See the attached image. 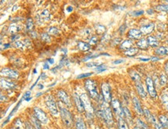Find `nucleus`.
<instances>
[{"mask_svg":"<svg viewBox=\"0 0 168 129\" xmlns=\"http://www.w3.org/2000/svg\"><path fill=\"white\" fill-rule=\"evenodd\" d=\"M98 115L102 119L104 120L105 122L108 126H111V125H113L114 121H113V115H112V110L106 103L102 104V106H101V109L98 111Z\"/></svg>","mask_w":168,"mask_h":129,"instance_id":"f257e3e1","label":"nucleus"},{"mask_svg":"<svg viewBox=\"0 0 168 129\" xmlns=\"http://www.w3.org/2000/svg\"><path fill=\"white\" fill-rule=\"evenodd\" d=\"M84 86H85L87 91L88 92L89 95H90V97H92V99L98 101V99H99V93H98L95 82L93 80L88 79L85 80Z\"/></svg>","mask_w":168,"mask_h":129,"instance_id":"f03ea898","label":"nucleus"},{"mask_svg":"<svg viewBox=\"0 0 168 129\" xmlns=\"http://www.w3.org/2000/svg\"><path fill=\"white\" fill-rule=\"evenodd\" d=\"M60 115L62 122L67 128H71L73 125V117L71 113L65 107H60Z\"/></svg>","mask_w":168,"mask_h":129,"instance_id":"7ed1b4c3","label":"nucleus"},{"mask_svg":"<svg viewBox=\"0 0 168 129\" xmlns=\"http://www.w3.org/2000/svg\"><path fill=\"white\" fill-rule=\"evenodd\" d=\"M80 97L85 112L87 113V115H89L90 116H92L93 115V113H94V109L92 107V103H91L90 100H89V97H88L86 93L81 94Z\"/></svg>","mask_w":168,"mask_h":129,"instance_id":"20e7f679","label":"nucleus"},{"mask_svg":"<svg viewBox=\"0 0 168 129\" xmlns=\"http://www.w3.org/2000/svg\"><path fill=\"white\" fill-rule=\"evenodd\" d=\"M45 102H46V105L47 106V108L49 109L50 113L52 114L53 115H58L57 105L54 97L51 95L47 96L46 99H45Z\"/></svg>","mask_w":168,"mask_h":129,"instance_id":"39448f33","label":"nucleus"},{"mask_svg":"<svg viewBox=\"0 0 168 129\" xmlns=\"http://www.w3.org/2000/svg\"><path fill=\"white\" fill-rule=\"evenodd\" d=\"M33 115L37 118V120L41 124L46 125V124L48 123V121H49L48 117L47 116L46 113L38 107H35L33 108Z\"/></svg>","mask_w":168,"mask_h":129,"instance_id":"423d86ee","label":"nucleus"},{"mask_svg":"<svg viewBox=\"0 0 168 129\" xmlns=\"http://www.w3.org/2000/svg\"><path fill=\"white\" fill-rule=\"evenodd\" d=\"M111 104H112V107L115 113L119 116V117H122L124 118L125 115H124V110L123 107H122L120 102L119 101L118 99H112L111 101Z\"/></svg>","mask_w":168,"mask_h":129,"instance_id":"0eeeda50","label":"nucleus"},{"mask_svg":"<svg viewBox=\"0 0 168 129\" xmlns=\"http://www.w3.org/2000/svg\"><path fill=\"white\" fill-rule=\"evenodd\" d=\"M101 89H102V97L104 98V101L105 103L112 101V94H111L110 86L108 85L107 83H102L101 85Z\"/></svg>","mask_w":168,"mask_h":129,"instance_id":"6e6552de","label":"nucleus"},{"mask_svg":"<svg viewBox=\"0 0 168 129\" xmlns=\"http://www.w3.org/2000/svg\"><path fill=\"white\" fill-rule=\"evenodd\" d=\"M57 97L58 98L60 99V101L62 103H64L65 105H67L68 107H71V99L69 95L64 90H60L59 91L57 92Z\"/></svg>","mask_w":168,"mask_h":129,"instance_id":"1a4fd4ad","label":"nucleus"},{"mask_svg":"<svg viewBox=\"0 0 168 129\" xmlns=\"http://www.w3.org/2000/svg\"><path fill=\"white\" fill-rule=\"evenodd\" d=\"M146 88H147V91H148V93L150 96L152 97H156V89H155V87H154V83L153 80L150 77H147L146 78Z\"/></svg>","mask_w":168,"mask_h":129,"instance_id":"9d476101","label":"nucleus"},{"mask_svg":"<svg viewBox=\"0 0 168 129\" xmlns=\"http://www.w3.org/2000/svg\"><path fill=\"white\" fill-rule=\"evenodd\" d=\"M1 75L7 77L9 78H12V79H16V78H18L19 73L14 70L9 69V68H3L1 70Z\"/></svg>","mask_w":168,"mask_h":129,"instance_id":"9b49d317","label":"nucleus"},{"mask_svg":"<svg viewBox=\"0 0 168 129\" xmlns=\"http://www.w3.org/2000/svg\"><path fill=\"white\" fill-rule=\"evenodd\" d=\"M132 104H133V107H134V109L136 111V113L138 114L139 115H143V109L142 108L140 100L136 97H134L132 98Z\"/></svg>","mask_w":168,"mask_h":129,"instance_id":"f8f14e48","label":"nucleus"},{"mask_svg":"<svg viewBox=\"0 0 168 129\" xmlns=\"http://www.w3.org/2000/svg\"><path fill=\"white\" fill-rule=\"evenodd\" d=\"M143 33L141 31L136 29H131L128 33V36L130 39H134V40H139L142 37Z\"/></svg>","mask_w":168,"mask_h":129,"instance_id":"ddd939ff","label":"nucleus"},{"mask_svg":"<svg viewBox=\"0 0 168 129\" xmlns=\"http://www.w3.org/2000/svg\"><path fill=\"white\" fill-rule=\"evenodd\" d=\"M154 27H155V26H154L153 23H149L140 28V31L144 35H148L153 31Z\"/></svg>","mask_w":168,"mask_h":129,"instance_id":"4468645a","label":"nucleus"},{"mask_svg":"<svg viewBox=\"0 0 168 129\" xmlns=\"http://www.w3.org/2000/svg\"><path fill=\"white\" fill-rule=\"evenodd\" d=\"M74 103H75V105H76L78 111H79V112H81V113H82V112L84 111V107H83V104H82L81 97H79L77 93H74Z\"/></svg>","mask_w":168,"mask_h":129,"instance_id":"2eb2a0df","label":"nucleus"},{"mask_svg":"<svg viewBox=\"0 0 168 129\" xmlns=\"http://www.w3.org/2000/svg\"><path fill=\"white\" fill-rule=\"evenodd\" d=\"M16 87V84L12 82L8 81V80H6L3 78H1V88L2 89H12Z\"/></svg>","mask_w":168,"mask_h":129,"instance_id":"dca6fc26","label":"nucleus"},{"mask_svg":"<svg viewBox=\"0 0 168 129\" xmlns=\"http://www.w3.org/2000/svg\"><path fill=\"white\" fill-rule=\"evenodd\" d=\"M147 42H148L149 46H152V47H157L159 46V41L155 36H150L147 37Z\"/></svg>","mask_w":168,"mask_h":129,"instance_id":"f3484780","label":"nucleus"},{"mask_svg":"<svg viewBox=\"0 0 168 129\" xmlns=\"http://www.w3.org/2000/svg\"><path fill=\"white\" fill-rule=\"evenodd\" d=\"M136 90H137V92H138L139 95L141 97L144 98V97H146V93L145 91V90H144L143 87L142 83H140V82H137L136 84Z\"/></svg>","mask_w":168,"mask_h":129,"instance_id":"a211bd4d","label":"nucleus"},{"mask_svg":"<svg viewBox=\"0 0 168 129\" xmlns=\"http://www.w3.org/2000/svg\"><path fill=\"white\" fill-rule=\"evenodd\" d=\"M75 128L76 129H87L86 125L84 123V120L81 117H77L75 121Z\"/></svg>","mask_w":168,"mask_h":129,"instance_id":"6ab92c4d","label":"nucleus"},{"mask_svg":"<svg viewBox=\"0 0 168 129\" xmlns=\"http://www.w3.org/2000/svg\"><path fill=\"white\" fill-rule=\"evenodd\" d=\"M132 42L130 40H125V41L122 42V43H121V45H120V48H121L122 50H126V51L130 50V49L132 48Z\"/></svg>","mask_w":168,"mask_h":129,"instance_id":"aec40b11","label":"nucleus"},{"mask_svg":"<svg viewBox=\"0 0 168 129\" xmlns=\"http://www.w3.org/2000/svg\"><path fill=\"white\" fill-rule=\"evenodd\" d=\"M136 44H137L138 48H140L141 50H146L149 47L148 42H147V40H146V39H141V40H140L137 42Z\"/></svg>","mask_w":168,"mask_h":129,"instance_id":"412c9836","label":"nucleus"},{"mask_svg":"<svg viewBox=\"0 0 168 129\" xmlns=\"http://www.w3.org/2000/svg\"><path fill=\"white\" fill-rule=\"evenodd\" d=\"M158 120L164 127V128L168 129V117L164 115H160L158 117Z\"/></svg>","mask_w":168,"mask_h":129,"instance_id":"4be33fe9","label":"nucleus"},{"mask_svg":"<svg viewBox=\"0 0 168 129\" xmlns=\"http://www.w3.org/2000/svg\"><path fill=\"white\" fill-rule=\"evenodd\" d=\"M78 46L79 50H81V51H87L91 48V45L89 43H84V42L79 41L78 43Z\"/></svg>","mask_w":168,"mask_h":129,"instance_id":"5701e85b","label":"nucleus"},{"mask_svg":"<svg viewBox=\"0 0 168 129\" xmlns=\"http://www.w3.org/2000/svg\"><path fill=\"white\" fill-rule=\"evenodd\" d=\"M118 128L119 129H129L128 126V124L126 123L124 118L119 117L118 119Z\"/></svg>","mask_w":168,"mask_h":129,"instance_id":"b1692460","label":"nucleus"},{"mask_svg":"<svg viewBox=\"0 0 168 129\" xmlns=\"http://www.w3.org/2000/svg\"><path fill=\"white\" fill-rule=\"evenodd\" d=\"M31 121H32L33 127L34 129H42V128H41V123L34 115H33L31 117Z\"/></svg>","mask_w":168,"mask_h":129,"instance_id":"393cba45","label":"nucleus"},{"mask_svg":"<svg viewBox=\"0 0 168 129\" xmlns=\"http://www.w3.org/2000/svg\"><path fill=\"white\" fill-rule=\"evenodd\" d=\"M136 125L140 129H150L149 125L145 121H143L142 119H140V118H137V120H136Z\"/></svg>","mask_w":168,"mask_h":129,"instance_id":"a878e982","label":"nucleus"},{"mask_svg":"<svg viewBox=\"0 0 168 129\" xmlns=\"http://www.w3.org/2000/svg\"><path fill=\"white\" fill-rule=\"evenodd\" d=\"M156 54L158 55H167L168 47L166 46H160L156 50Z\"/></svg>","mask_w":168,"mask_h":129,"instance_id":"bb28decb","label":"nucleus"},{"mask_svg":"<svg viewBox=\"0 0 168 129\" xmlns=\"http://www.w3.org/2000/svg\"><path fill=\"white\" fill-rule=\"evenodd\" d=\"M19 30H20V26H17L16 24L13 23V24H11L9 26V31L11 34H15L16 35V33L19 32Z\"/></svg>","mask_w":168,"mask_h":129,"instance_id":"cd10ccee","label":"nucleus"},{"mask_svg":"<svg viewBox=\"0 0 168 129\" xmlns=\"http://www.w3.org/2000/svg\"><path fill=\"white\" fill-rule=\"evenodd\" d=\"M137 53H138V49L137 48H131L130 50L125 51V55L127 56V57H132L136 56Z\"/></svg>","mask_w":168,"mask_h":129,"instance_id":"c85d7f7f","label":"nucleus"},{"mask_svg":"<svg viewBox=\"0 0 168 129\" xmlns=\"http://www.w3.org/2000/svg\"><path fill=\"white\" fill-rule=\"evenodd\" d=\"M14 126L15 128L16 129H26L25 125H24V124L23 123V121H21L20 118H17V119L15 120Z\"/></svg>","mask_w":168,"mask_h":129,"instance_id":"c756f323","label":"nucleus"},{"mask_svg":"<svg viewBox=\"0 0 168 129\" xmlns=\"http://www.w3.org/2000/svg\"><path fill=\"white\" fill-rule=\"evenodd\" d=\"M50 12L47 9L44 10V11L41 12V14H40V18L42 19L43 20H44V21H48V20H50Z\"/></svg>","mask_w":168,"mask_h":129,"instance_id":"7c9ffc66","label":"nucleus"},{"mask_svg":"<svg viewBox=\"0 0 168 129\" xmlns=\"http://www.w3.org/2000/svg\"><path fill=\"white\" fill-rule=\"evenodd\" d=\"M161 101H162V103L164 104V106L165 107L167 110H168V94L167 93H163L161 95Z\"/></svg>","mask_w":168,"mask_h":129,"instance_id":"2f4dec72","label":"nucleus"},{"mask_svg":"<svg viewBox=\"0 0 168 129\" xmlns=\"http://www.w3.org/2000/svg\"><path fill=\"white\" fill-rule=\"evenodd\" d=\"M129 74H130V76H131V78H132V80H134L135 81H136V83H137V82H140V75H139V74H137L136 71L132 70V71L129 72Z\"/></svg>","mask_w":168,"mask_h":129,"instance_id":"473e14b6","label":"nucleus"},{"mask_svg":"<svg viewBox=\"0 0 168 129\" xmlns=\"http://www.w3.org/2000/svg\"><path fill=\"white\" fill-rule=\"evenodd\" d=\"M27 44L23 43L22 41H16L14 43V46L16 48H18V49H21V50H23L24 47L26 46Z\"/></svg>","mask_w":168,"mask_h":129,"instance_id":"72a5a7b5","label":"nucleus"},{"mask_svg":"<svg viewBox=\"0 0 168 129\" xmlns=\"http://www.w3.org/2000/svg\"><path fill=\"white\" fill-rule=\"evenodd\" d=\"M167 83V78L165 74H161L160 77V83L161 86L166 85Z\"/></svg>","mask_w":168,"mask_h":129,"instance_id":"f704fd0d","label":"nucleus"},{"mask_svg":"<svg viewBox=\"0 0 168 129\" xmlns=\"http://www.w3.org/2000/svg\"><path fill=\"white\" fill-rule=\"evenodd\" d=\"M123 110H124L125 117H126L127 119L131 121V120H132V115H131V113H130L129 110L126 107H123Z\"/></svg>","mask_w":168,"mask_h":129,"instance_id":"c9c22d12","label":"nucleus"},{"mask_svg":"<svg viewBox=\"0 0 168 129\" xmlns=\"http://www.w3.org/2000/svg\"><path fill=\"white\" fill-rule=\"evenodd\" d=\"M26 28L27 30H31L33 28V22L31 19H28L27 21H26Z\"/></svg>","mask_w":168,"mask_h":129,"instance_id":"e433bc0d","label":"nucleus"},{"mask_svg":"<svg viewBox=\"0 0 168 129\" xmlns=\"http://www.w3.org/2000/svg\"><path fill=\"white\" fill-rule=\"evenodd\" d=\"M95 71L97 73H100V72H103L105 70H106V67L105 64H99V65L97 67L95 68Z\"/></svg>","mask_w":168,"mask_h":129,"instance_id":"4c0bfd02","label":"nucleus"},{"mask_svg":"<svg viewBox=\"0 0 168 129\" xmlns=\"http://www.w3.org/2000/svg\"><path fill=\"white\" fill-rule=\"evenodd\" d=\"M156 9L159 11H164L168 12V5H160L156 6Z\"/></svg>","mask_w":168,"mask_h":129,"instance_id":"58836bf2","label":"nucleus"},{"mask_svg":"<svg viewBox=\"0 0 168 129\" xmlns=\"http://www.w3.org/2000/svg\"><path fill=\"white\" fill-rule=\"evenodd\" d=\"M59 30H57V28L56 27H50V30H49V33L51 34V35H54V36H56V35H58L59 34Z\"/></svg>","mask_w":168,"mask_h":129,"instance_id":"ea45409f","label":"nucleus"},{"mask_svg":"<svg viewBox=\"0 0 168 129\" xmlns=\"http://www.w3.org/2000/svg\"><path fill=\"white\" fill-rule=\"evenodd\" d=\"M41 39L42 40L45 42H50V36H49V34L47 33H44L41 34Z\"/></svg>","mask_w":168,"mask_h":129,"instance_id":"a19ab883","label":"nucleus"},{"mask_svg":"<svg viewBox=\"0 0 168 129\" xmlns=\"http://www.w3.org/2000/svg\"><path fill=\"white\" fill-rule=\"evenodd\" d=\"M92 75V73H86V74H82L78 75L77 77V79H82V78H88V77H90Z\"/></svg>","mask_w":168,"mask_h":129,"instance_id":"79ce46f5","label":"nucleus"},{"mask_svg":"<svg viewBox=\"0 0 168 129\" xmlns=\"http://www.w3.org/2000/svg\"><path fill=\"white\" fill-rule=\"evenodd\" d=\"M97 43H98V37H96V36H92L90 39V40H89V44L90 45H95Z\"/></svg>","mask_w":168,"mask_h":129,"instance_id":"37998d69","label":"nucleus"},{"mask_svg":"<svg viewBox=\"0 0 168 129\" xmlns=\"http://www.w3.org/2000/svg\"><path fill=\"white\" fill-rule=\"evenodd\" d=\"M96 30L98 33H102L103 32L105 31V28L104 26H98L96 27Z\"/></svg>","mask_w":168,"mask_h":129,"instance_id":"c03bdc74","label":"nucleus"},{"mask_svg":"<svg viewBox=\"0 0 168 129\" xmlns=\"http://www.w3.org/2000/svg\"><path fill=\"white\" fill-rule=\"evenodd\" d=\"M23 99H25L26 101H29L30 99H31V97H30V91H27L26 93H25V94L23 95Z\"/></svg>","mask_w":168,"mask_h":129,"instance_id":"a18cd8bd","label":"nucleus"},{"mask_svg":"<svg viewBox=\"0 0 168 129\" xmlns=\"http://www.w3.org/2000/svg\"><path fill=\"white\" fill-rule=\"evenodd\" d=\"M98 65H99V64H98V63H88L87 64V67H97Z\"/></svg>","mask_w":168,"mask_h":129,"instance_id":"49530a36","label":"nucleus"},{"mask_svg":"<svg viewBox=\"0 0 168 129\" xmlns=\"http://www.w3.org/2000/svg\"><path fill=\"white\" fill-rule=\"evenodd\" d=\"M25 127H26V129H34L33 127V125H30L29 122H26V123H25Z\"/></svg>","mask_w":168,"mask_h":129,"instance_id":"de8ad7c7","label":"nucleus"},{"mask_svg":"<svg viewBox=\"0 0 168 129\" xmlns=\"http://www.w3.org/2000/svg\"><path fill=\"white\" fill-rule=\"evenodd\" d=\"M143 13V10H140V11H137V12H134L135 16H140V15H142Z\"/></svg>","mask_w":168,"mask_h":129,"instance_id":"09e8293b","label":"nucleus"},{"mask_svg":"<svg viewBox=\"0 0 168 129\" xmlns=\"http://www.w3.org/2000/svg\"><path fill=\"white\" fill-rule=\"evenodd\" d=\"M123 62V60H116L115 61H113V64H121Z\"/></svg>","mask_w":168,"mask_h":129,"instance_id":"8fccbe9b","label":"nucleus"},{"mask_svg":"<svg viewBox=\"0 0 168 129\" xmlns=\"http://www.w3.org/2000/svg\"><path fill=\"white\" fill-rule=\"evenodd\" d=\"M140 60H142V61H148L150 59V58H140Z\"/></svg>","mask_w":168,"mask_h":129,"instance_id":"3c124183","label":"nucleus"},{"mask_svg":"<svg viewBox=\"0 0 168 129\" xmlns=\"http://www.w3.org/2000/svg\"><path fill=\"white\" fill-rule=\"evenodd\" d=\"M72 10H73V8H72L71 6H69V7H68V8H67V11H68V12H72Z\"/></svg>","mask_w":168,"mask_h":129,"instance_id":"603ef678","label":"nucleus"},{"mask_svg":"<svg viewBox=\"0 0 168 129\" xmlns=\"http://www.w3.org/2000/svg\"><path fill=\"white\" fill-rule=\"evenodd\" d=\"M44 70L49 69V66H48L47 64H44Z\"/></svg>","mask_w":168,"mask_h":129,"instance_id":"864d4df0","label":"nucleus"},{"mask_svg":"<svg viewBox=\"0 0 168 129\" xmlns=\"http://www.w3.org/2000/svg\"><path fill=\"white\" fill-rule=\"evenodd\" d=\"M165 70H166L167 74H168V62L166 64V65H165Z\"/></svg>","mask_w":168,"mask_h":129,"instance_id":"5fc2aeb1","label":"nucleus"},{"mask_svg":"<svg viewBox=\"0 0 168 129\" xmlns=\"http://www.w3.org/2000/svg\"><path fill=\"white\" fill-rule=\"evenodd\" d=\"M48 62H49L50 64H53L54 63V59H49V60H48Z\"/></svg>","mask_w":168,"mask_h":129,"instance_id":"6e6d98bb","label":"nucleus"},{"mask_svg":"<svg viewBox=\"0 0 168 129\" xmlns=\"http://www.w3.org/2000/svg\"><path fill=\"white\" fill-rule=\"evenodd\" d=\"M8 47H10V44H9V43H6V44H5L4 49H6V48H8Z\"/></svg>","mask_w":168,"mask_h":129,"instance_id":"4d7b16f0","label":"nucleus"},{"mask_svg":"<svg viewBox=\"0 0 168 129\" xmlns=\"http://www.w3.org/2000/svg\"><path fill=\"white\" fill-rule=\"evenodd\" d=\"M151 60H158L159 59H158V58H156V57H152V58H151Z\"/></svg>","mask_w":168,"mask_h":129,"instance_id":"13d9d810","label":"nucleus"},{"mask_svg":"<svg viewBox=\"0 0 168 129\" xmlns=\"http://www.w3.org/2000/svg\"><path fill=\"white\" fill-rule=\"evenodd\" d=\"M132 129H140V128L139 127H137V126H136V127H134Z\"/></svg>","mask_w":168,"mask_h":129,"instance_id":"bf43d9fd","label":"nucleus"},{"mask_svg":"<svg viewBox=\"0 0 168 129\" xmlns=\"http://www.w3.org/2000/svg\"><path fill=\"white\" fill-rule=\"evenodd\" d=\"M33 72H34V73H35V74H36V69L34 70H33Z\"/></svg>","mask_w":168,"mask_h":129,"instance_id":"052dcab7","label":"nucleus"},{"mask_svg":"<svg viewBox=\"0 0 168 129\" xmlns=\"http://www.w3.org/2000/svg\"><path fill=\"white\" fill-rule=\"evenodd\" d=\"M12 129H16V128H12Z\"/></svg>","mask_w":168,"mask_h":129,"instance_id":"680f3d73","label":"nucleus"}]
</instances>
